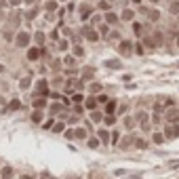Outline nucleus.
Returning a JSON list of instances; mask_svg holds the SVG:
<instances>
[{"mask_svg":"<svg viewBox=\"0 0 179 179\" xmlns=\"http://www.w3.org/2000/svg\"><path fill=\"white\" fill-rule=\"evenodd\" d=\"M82 32H85V36H89V40H97V32H95V30H91V28H85Z\"/></svg>","mask_w":179,"mask_h":179,"instance_id":"obj_3","label":"nucleus"},{"mask_svg":"<svg viewBox=\"0 0 179 179\" xmlns=\"http://www.w3.org/2000/svg\"><path fill=\"white\" fill-rule=\"evenodd\" d=\"M95 105H97V101H95V99H87V108H89V110H93Z\"/></svg>","mask_w":179,"mask_h":179,"instance_id":"obj_16","label":"nucleus"},{"mask_svg":"<svg viewBox=\"0 0 179 179\" xmlns=\"http://www.w3.org/2000/svg\"><path fill=\"white\" fill-rule=\"evenodd\" d=\"M25 2H28V4H32V2H34V0H25Z\"/></svg>","mask_w":179,"mask_h":179,"instance_id":"obj_28","label":"nucleus"},{"mask_svg":"<svg viewBox=\"0 0 179 179\" xmlns=\"http://www.w3.org/2000/svg\"><path fill=\"white\" fill-rule=\"evenodd\" d=\"M114 110H116V101L112 99V101L108 103V112H110V114H114Z\"/></svg>","mask_w":179,"mask_h":179,"instance_id":"obj_10","label":"nucleus"},{"mask_svg":"<svg viewBox=\"0 0 179 179\" xmlns=\"http://www.w3.org/2000/svg\"><path fill=\"white\" fill-rule=\"evenodd\" d=\"M61 131H63V122L61 124H55V133H61Z\"/></svg>","mask_w":179,"mask_h":179,"instance_id":"obj_24","label":"nucleus"},{"mask_svg":"<svg viewBox=\"0 0 179 179\" xmlns=\"http://www.w3.org/2000/svg\"><path fill=\"white\" fill-rule=\"evenodd\" d=\"M91 91H93V93H99V91H101V85H93Z\"/></svg>","mask_w":179,"mask_h":179,"instance_id":"obj_23","label":"nucleus"},{"mask_svg":"<svg viewBox=\"0 0 179 179\" xmlns=\"http://www.w3.org/2000/svg\"><path fill=\"white\" fill-rule=\"evenodd\" d=\"M28 57H30V59H36V57H38V51H36V48H32V51H30V55H28Z\"/></svg>","mask_w":179,"mask_h":179,"instance_id":"obj_18","label":"nucleus"},{"mask_svg":"<svg viewBox=\"0 0 179 179\" xmlns=\"http://www.w3.org/2000/svg\"><path fill=\"white\" fill-rule=\"evenodd\" d=\"M177 135H179V127H175V124L167 127V137H169V139H173V137H177Z\"/></svg>","mask_w":179,"mask_h":179,"instance_id":"obj_2","label":"nucleus"},{"mask_svg":"<svg viewBox=\"0 0 179 179\" xmlns=\"http://www.w3.org/2000/svg\"><path fill=\"white\" fill-rule=\"evenodd\" d=\"M74 53H76V55H78V57H82V55H85V51H82V48H80V46H76V48H74Z\"/></svg>","mask_w":179,"mask_h":179,"instance_id":"obj_21","label":"nucleus"},{"mask_svg":"<svg viewBox=\"0 0 179 179\" xmlns=\"http://www.w3.org/2000/svg\"><path fill=\"white\" fill-rule=\"evenodd\" d=\"M179 11V2H173V6H171V13H177Z\"/></svg>","mask_w":179,"mask_h":179,"instance_id":"obj_22","label":"nucleus"},{"mask_svg":"<svg viewBox=\"0 0 179 179\" xmlns=\"http://www.w3.org/2000/svg\"><path fill=\"white\" fill-rule=\"evenodd\" d=\"M2 72H4V65H2V63H0V74H2Z\"/></svg>","mask_w":179,"mask_h":179,"instance_id":"obj_27","label":"nucleus"},{"mask_svg":"<svg viewBox=\"0 0 179 179\" xmlns=\"http://www.w3.org/2000/svg\"><path fill=\"white\" fill-rule=\"evenodd\" d=\"M2 177L11 179V177H13V169H11V167H4V169H2Z\"/></svg>","mask_w":179,"mask_h":179,"instance_id":"obj_4","label":"nucleus"},{"mask_svg":"<svg viewBox=\"0 0 179 179\" xmlns=\"http://www.w3.org/2000/svg\"><path fill=\"white\" fill-rule=\"evenodd\" d=\"M74 135H76L78 139H85V137H87V131H85V129H76V131H74Z\"/></svg>","mask_w":179,"mask_h":179,"instance_id":"obj_8","label":"nucleus"},{"mask_svg":"<svg viewBox=\"0 0 179 179\" xmlns=\"http://www.w3.org/2000/svg\"><path fill=\"white\" fill-rule=\"evenodd\" d=\"M108 137H110L108 131H99V139H101V141H108Z\"/></svg>","mask_w":179,"mask_h":179,"instance_id":"obj_14","label":"nucleus"},{"mask_svg":"<svg viewBox=\"0 0 179 179\" xmlns=\"http://www.w3.org/2000/svg\"><path fill=\"white\" fill-rule=\"evenodd\" d=\"M45 105H46L45 99H36V101H34V108H36V110H42Z\"/></svg>","mask_w":179,"mask_h":179,"instance_id":"obj_6","label":"nucleus"},{"mask_svg":"<svg viewBox=\"0 0 179 179\" xmlns=\"http://www.w3.org/2000/svg\"><path fill=\"white\" fill-rule=\"evenodd\" d=\"M28 42H30V36H28L25 32H21V34L17 36V46H25Z\"/></svg>","mask_w":179,"mask_h":179,"instance_id":"obj_1","label":"nucleus"},{"mask_svg":"<svg viewBox=\"0 0 179 179\" xmlns=\"http://www.w3.org/2000/svg\"><path fill=\"white\" fill-rule=\"evenodd\" d=\"M38 91L46 95V80H40V82H38Z\"/></svg>","mask_w":179,"mask_h":179,"instance_id":"obj_9","label":"nucleus"},{"mask_svg":"<svg viewBox=\"0 0 179 179\" xmlns=\"http://www.w3.org/2000/svg\"><path fill=\"white\" fill-rule=\"evenodd\" d=\"M148 17H150L152 21H156V19H158V13H156V11H150V13H148Z\"/></svg>","mask_w":179,"mask_h":179,"instance_id":"obj_17","label":"nucleus"},{"mask_svg":"<svg viewBox=\"0 0 179 179\" xmlns=\"http://www.w3.org/2000/svg\"><path fill=\"white\" fill-rule=\"evenodd\" d=\"M167 118H169V120H177V118H179V112H177V110H171V112L167 114Z\"/></svg>","mask_w":179,"mask_h":179,"instance_id":"obj_7","label":"nucleus"},{"mask_svg":"<svg viewBox=\"0 0 179 179\" xmlns=\"http://www.w3.org/2000/svg\"><path fill=\"white\" fill-rule=\"evenodd\" d=\"M32 120H34V122H40V120H42V114H40V112H34V114H32Z\"/></svg>","mask_w":179,"mask_h":179,"instance_id":"obj_11","label":"nucleus"},{"mask_svg":"<svg viewBox=\"0 0 179 179\" xmlns=\"http://www.w3.org/2000/svg\"><path fill=\"white\" fill-rule=\"evenodd\" d=\"M105 124H114V116H108L105 118Z\"/></svg>","mask_w":179,"mask_h":179,"instance_id":"obj_25","label":"nucleus"},{"mask_svg":"<svg viewBox=\"0 0 179 179\" xmlns=\"http://www.w3.org/2000/svg\"><path fill=\"white\" fill-rule=\"evenodd\" d=\"M97 145H99V139H95V137L89 139V148H97Z\"/></svg>","mask_w":179,"mask_h":179,"instance_id":"obj_15","label":"nucleus"},{"mask_svg":"<svg viewBox=\"0 0 179 179\" xmlns=\"http://www.w3.org/2000/svg\"><path fill=\"white\" fill-rule=\"evenodd\" d=\"M105 21H108V23H116V21H118V17H116L114 13H108V15H105Z\"/></svg>","mask_w":179,"mask_h":179,"instance_id":"obj_5","label":"nucleus"},{"mask_svg":"<svg viewBox=\"0 0 179 179\" xmlns=\"http://www.w3.org/2000/svg\"><path fill=\"white\" fill-rule=\"evenodd\" d=\"M91 118H93L95 122H99V120H101V114H99V112H93V116H91Z\"/></svg>","mask_w":179,"mask_h":179,"instance_id":"obj_19","label":"nucleus"},{"mask_svg":"<svg viewBox=\"0 0 179 179\" xmlns=\"http://www.w3.org/2000/svg\"><path fill=\"white\" fill-rule=\"evenodd\" d=\"M21 179H34V177H30V175H23V177H21Z\"/></svg>","mask_w":179,"mask_h":179,"instance_id":"obj_26","label":"nucleus"},{"mask_svg":"<svg viewBox=\"0 0 179 179\" xmlns=\"http://www.w3.org/2000/svg\"><path fill=\"white\" fill-rule=\"evenodd\" d=\"M162 139H164V137H162L160 133H156V135H154V141H156V143H162Z\"/></svg>","mask_w":179,"mask_h":179,"instance_id":"obj_20","label":"nucleus"},{"mask_svg":"<svg viewBox=\"0 0 179 179\" xmlns=\"http://www.w3.org/2000/svg\"><path fill=\"white\" fill-rule=\"evenodd\" d=\"M19 87H21V89L25 91V89H28V87H30V78H23V80L19 82Z\"/></svg>","mask_w":179,"mask_h":179,"instance_id":"obj_12","label":"nucleus"},{"mask_svg":"<svg viewBox=\"0 0 179 179\" xmlns=\"http://www.w3.org/2000/svg\"><path fill=\"white\" fill-rule=\"evenodd\" d=\"M8 105H11V110H19V105H21V103H19L17 99H13V101H11Z\"/></svg>","mask_w":179,"mask_h":179,"instance_id":"obj_13","label":"nucleus"}]
</instances>
